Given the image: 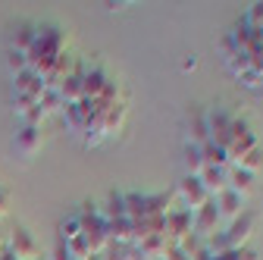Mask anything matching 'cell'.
Instances as JSON below:
<instances>
[{
  "label": "cell",
  "mask_w": 263,
  "mask_h": 260,
  "mask_svg": "<svg viewBox=\"0 0 263 260\" xmlns=\"http://www.w3.org/2000/svg\"><path fill=\"white\" fill-rule=\"evenodd\" d=\"M57 94H60V101H63L66 107L82 104V101H85V72H82V69L69 72V76L57 85Z\"/></svg>",
  "instance_id": "30bf717a"
},
{
  "label": "cell",
  "mask_w": 263,
  "mask_h": 260,
  "mask_svg": "<svg viewBox=\"0 0 263 260\" xmlns=\"http://www.w3.org/2000/svg\"><path fill=\"white\" fill-rule=\"evenodd\" d=\"M63 101H60V94L57 91H50V88H44V94H41V110L50 116V113H63Z\"/></svg>",
  "instance_id": "44dd1931"
},
{
  "label": "cell",
  "mask_w": 263,
  "mask_h": 260,
  "mask_svg": "<svg viewBox=\"0 0 263 260\" xmlns=\"http://www.w3.org/2000/svg\"><path fill=\"white\" fill-rule=\"evenodd\" d=\"M210 260H257V254L251 248H238V251H219Z\"/></svg>",
  "instance_id": "603a6c76"
},
{
  "label": "cell",
  "mask_w": 263,
  "mask_h": 260,
  "mask_svg": "<svg viewBox=\"0 0 263 260\" xmlns=\"http://www.w3.org/2000/svg\"><path fill=\"white\" fill-rule=\"evenodd\" d=\"M245 25H251L254 31H260L263 35V4H251V10L245 13V19H241Z\"/></svg>",
  "instance_id": "7402d4cb"
},
{
  "label": "cell",
  "mask_w": 263,
  "mask_h": 260,
  "mask_svg": "<svg viewBox=\"0 0 263 260\" xmlns=\"http://www.w3.org/2000/svg\"><path fill=\"white\" fill-rule=\"evenodd\" d=\"M110 76L104 72V69H88L85 72V101H101V97H104V91L110 88Z\"/></svg>",
  "instance_id": "8fae6325"
},
{
  "label": "cell",
  "mask_w": 263,
  "mask_h": 260,
  "mask_svg": "<svg viewBox=\"0 0 263 260\" xmlns=\"http://www.w3.org/2000/svg\"><path fill=\"white\" fill-rule=\"evenodd\" d=\"M254 173H245L238 166H229V188H232L235 194H241V198H248V194L254 191Z\"/></svg>",
  "instance_id": "9a60e30c"
},
{
  "label": "cell",
  "mask_w": 263,
  "mask_h": 260,
  "mask_svg": "<svg viewBox=\"0 0 263 260\" xmlns=\"http://www.w3.org/2000/svg\"><path fill=\"white\" fill-rule=\"evenodd\" d=\"M232 119H235V116L229 113V110H222V107H216V110H210V113L204 116L207 132H210V141H213V144L226 147L229 135H232Z\"/></svg>",
  "instance_id": "52a82bcc"
},
{
  "label": "cell",
  "mask_w": 263,
  "mask_h": 260,
  "mask_svg": "<svg viewBox=\"0 0 263 260\" xmlns=\"http://www.w3.org/2000/svg\"><path fill=\"white\" fill-rule=\"evenodd\" d=\"M35 260H41V257H35Z\"/></svg>",
  "instance_id": "f1b7e54d"
},
{
  "label": "cell",
  "mask_w": 263,
  "mask_h": 260,
  "mask_svg": "<svg viewBox=\"0 0 263 260\" xmlns=\"http://www.w3.org/2000/svg\"><path fill=\"white\" fill-rule=\"evenodd\" d=\"M201 151H204V160H207V166H219V170H229V166H232V160H229L226 147H219V144L207 141Z\"/></svg>",
  "instance_id": "2e32d148"
},
{
  "label": "cell",
  "mask_w": 263,
  "mask_h": 260,
  "mask_svg": "<svg viewBox=\"0 0 263 260\" xmlns=\"http://www.w3.org/2000/svg\"><path fill=\"white\" fill-rule=\"evenodd\" d=\"M7 66H10V72H13V76H19V72H25V69H28V57H25V53H19V50H10V53H7Z\"/></svg>",
  "instance_id": "cb8c5ba5"
},
{
  "label": "cell",
  "mask_w": 263,
  "mask_h": 260,
  "mask_svg": "<svg viewBox=\"0 0 263 260\" xmlns=\"http://www.w3.org/2000/svg\"><path fill=\"white\" fill-rule=\"evenodd\" d=\"M79 235H82V216H79V213L60 222V242H72V238H79Z\"/></svg>",
  "instance_id": "ffe728a7"
},
{
  "label": "cell",
  "mask_w": 263,
  "mask_h": 260,
  "mask_svg": "<svg viewBox=\"0 0 263 260\" xmlns=\"http://www.w3.org/2000/svg\"><path fill=\"white\" fill-rule=\"evenodd\" d=\"M7 248V235H4V229H0V251Z\"/></svg>",
  "instance_id": "83f0119b"
},
{
  "label": "cell",
  "mask_w": 263,
  "mask_h": 260,
  "mask_svg": "<svg viewBox=\"0 0 263 260\" xmlns=\"http://www.w3.org/2000/svg\"><path fill=\"white\" fill-rule=\"evenodd\" d=\"M197 179L204 182L210 198H216V194H222L229 188V170H219V166H204V173L197 176Z\"/></svg>",
  "instance_id": "5bb4252c"
},
{
  "label": "cell",
  "mask_w": 263,
  "mask_h": 260,
  "mask_svg": "<svg viewBox=\"0 0 263 260\" xmlns=\"http://www.w3.org/2000/svg\"><path fill=\"white\" fill-rule=\"evenodd\" d=\"M13 147L22 160H31L44 147V128L41 125H19V132L13 138Z\"/></svg>",
  "instance_id": "8992f818"
},
{
  "label": "cell",
  "mask_w": 263,
  "mask_h": 260,
  "mask_svg": "<svg viewBox=\"0 0 263 260\" xmlns=\"http://www.w3.org/2000/svg\"><path fill=\"white\" fill-rule=\"evenodd\" d=\"M232 166H238V170H245V173H254L257 176V170L263 166V147H254V151H248L238 163H232Z\"/></svg>",
  "instance_id": "d6986e66"
},
{
  "label": "cell",
  "mask_w": 263,
  "mask_h": 260,
  "mask_svg": "<svg viewBox=\"0 0 263 260\" xmlns=\"http://www.w3.org/2000/svg\"><path fill=\"white\" fill-rule=\"evenodd\" d=\"M66 44H69V31L60 28V25H38V38L35 47H31L28 57V69L38 72L41 79H47L57 66V60L66 53Z\"/></svg>",
  "instance_id": "6da1fadb"
},
{
  "label": "cell",
  "mask_w": 263,
  "mask_h": 260,
  "mask_svg": "<svg viewBox=\"0 0 263 260\" xmlns=\"http://www.w3.org/2000/svg\"><path fill=\"white\" fill-rule=\"evenodd\" d=\"M191 222H194V213L185 210V207H173L166 213V226H163V235H166L170 245H182L185 238H191Z\"/></svg>",
  "instance_id": "3957f363"
},
{
  "label": "cell",
  "mask_w": 263,
  "mask_h": 260,
  "mask_svg": "<svg viewBox=\"0 0 263 260\" xmlns=\"http://www.w3.org/2000/svg\"><path fill=\"white\" fill-rule=\"evenodd\" d=\"M7 251H10L16 260H35V257H38V245H35V238H31V232L22 229V226H16V229L10 232V238H7Z\"/></svg>",
  "instance_id": "ba28073f"
},
{
  "label": "cell",
  "mask_w": 263,
  "mask_h": 260,
  "mask_svg": "<svg viewBox=\"0 0 263 260\" xmlns=\"http://www.w3.org/2000/svg\"><path fill=\"white\" fill-rule=\"evenodd\" d=\"M13 91H16V94H28V97H38V101H41V94H44V79H41L38 72L25 69V72L13 76Z\"/></svg>",
  "instance_id": "7c38bea8"
},
{
  "label": "cell",
  "mask_w": 263,
  "mask_h": 260,
  "mask_svg": "<svg viewBox=\"0 0 263 260\" xmlns=\"http://www.w3.org/2000/svg\"><path fill=\"white\" fill-rule=\"evenodd\" d=\"M10 207H13V194H10L7 188H0V216H7Z\"/></svg>",
  "instance_id": "d4e9b609"
},
{
  "label": "cell",
  "mask_w": 263,
  "mask_h": 260,
  "mask_svg": "<svg viewBox=\"0 0 263 260\" xmlns=\"http://www.w3.org/2000/svg\"><path fill=\"white\" fill-rule=\"evenodd\" d=\"M53 260H72L69 251H66V242H57V248H53Z\"/></svg>",
  "instance_id": "484cf974"
},
{
  "label": "cell",
  "mask_w": 263,
  "mask_h": 260,
  "mask_svg": "<svg viewBox=\"0 0 263 260\" xmlns=\"http://www.w3.org/2000/svg\"><path fill=\"white\" fill-rule=\"evenodd\" d=\"M185 166H188V176H201L207 160H204V151L194 147V144H185Z\"/></svg>",
  "instance_id": "ac0fdd59"
},
{
  "label": "cell",
  "mask_w": 263,
  "mask_h": 260,
  "mask_svg": "<svg viewBox=\"0 0 263 260\" xmlns=\"http://www.w3.org/2000/svg\"><path fill=\"white\" fill-rule=\"evenodd\" d=\"M101 216H104V222H113V219H128L125 216V198L122 194H110L107 198V207H101Z\"/></svg>",
  "instance_id": "e0dca14e"
},
{
  "label": "cell",
  "mask_w": 263,
  "mask_h": 260,
  "mask_svg": "<svg viewBox=\"0 0 263 260\" xmlns=\"http://www.w3.org/2000/svg\"><path fill=\"white\" fill-rule=\"evenodd\" d=\"M182 69H185V72H191V69H197V60H194V57H188V60L182 63Z\"/></svg>",
  "instance_id": "4316f807"
},
{
  "label": "cell",
  "mask_w": 263,
  "mask_h": 260,
  "mask_svg": "<svg viewBox=\"0 0 263 260\" xmlns=\"http://www.w3.org/2000/svg\"><path fill=\"white\" fill-rule=\"evenodd\" d=\"M245 201L248 198H241V194H235L232 188H226L222 194H216V198H213V204H216V210H219V219L229 226V222H232V219H238L248 207H245Z\"/></svg>",
  "instance_id": "9c48e42d"
},
{
  "label": "cell",
  "mask_w": 263,
  "mask_h": 260,
  "mask_svg": "<svg viewBox=\"0 0 263 260\" xmlns=\"http://www.w3.org/2000/svg\"><path fill=\"white\" fill-rule=\"evenodd\" d=\"M254 147H260V141H257V135H254L251 122L235 116V119H232V135H229V141H226L229 160H232V163H238V160H241L248 151H254Z\"/></svg>",
  "instance_id": "7a4b0ae2"
},
{
  "label": "cell",
  "mask_w": 263,
  "mask_h": 260,
  "mask_svg": "<svg viewBox=\"0 0 263 260\" xmlns=\"http://www.w3.org/2000/svg\"><path fill=\"white\" fill-rule=\"evenodd\" d=\"M219 226H222V219H219V210H216V204L210 201L207 207H201L194 213V222H191V235H197L204 245L210 242V238H216L219 235Z\"/></svg>",
  "instance_id": "5b68a950"
},
{
  "label": "cell",
  "mask_w": 263,
  "mask_h": 260,
  "mask_svg": "<svg viewBox=\"0 0 263 260\" xmlns=\"http://www.w3.org/2000/svg\"><path fill=\"white\" fill-rule=\"evenodd\" d=\"M35 38H38V25L31 22H19L13 28V41H10V50H19V53H28L35 47Z\"/></svg>",
  "instance_id": "4fadbf2b"
},
{
  "label": "cell",
  "mask_w": 263,
  "mask_h": 260,
  "mask_svg": "<svg viewBox=\"0 0 263 260\" xmlns=\"http://www.w3.org/2000/svg\"><path fill=\"white\" fill-rule=\"evenodd\" d=\"M179 198H182V207L191 210V213H197L201 207H207L213 201L210 194H207V188H204V182L197 179V176H185L179 182Z\"/></svg>",
  "instance_id": "277c9868"
}]
</instances>
